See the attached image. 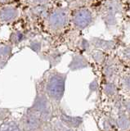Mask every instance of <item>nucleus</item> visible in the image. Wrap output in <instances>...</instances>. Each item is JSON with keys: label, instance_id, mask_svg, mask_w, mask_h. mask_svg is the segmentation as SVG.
<instances>
[{"label": "nucleus", "instance_id": "obj_1", "mask_svg": "<svg viewBox=\"0 0 130 131\" xmlns=\"http://www.w3.org/2000/svg\"><path fill=\"white\" fill-rule=\"evenodd\" d=\"M41 126V118L38 114L29 111L24 115L22 118V127L26 131H37Z\"/></svg>", "mask_w": 130, "mask_h": 131}, {"label": "nucleus", "instance_id": "obj_2", "mask_svg": "<svg viewBox=\"0 0 130 131\" xmlns=\"http://www.w3.org/2000/svg\"><path fill=\"white\" fill-rule=\"evenodd\" d=\"M0 131H21V129L17 122L10 121L0 125Z\"/></svg>", "mask_w": 130, "mask_h": 131}, {"label": "nucleus", "instance_id": "obj_3", "mask_svg": "<svg viewBox=\"0 0 130 131\" xmlns=\"http://www.w3.org/2000/svg\"><path fill=\"white\" fill-rule=\"evenodd\" d=\"M9 53L8 48H0V59H3Z\"/></svg>", "mask_w": 130, "mask_h": 131}, {"label": "nucleus", "instance_id": "obj_4", "mask_svg": "<svg viewBox=\"0 0 130 131\" xmlns=\"http://www.w3.org/2000/svg\"><path fill=\"white\" fill-rule=\"evenodd\" d=\"M7 109H1L0 108V119H3L7 116Z\"/></svg>", "mask_w": 130, "mask_h": 131}]
</instances>
